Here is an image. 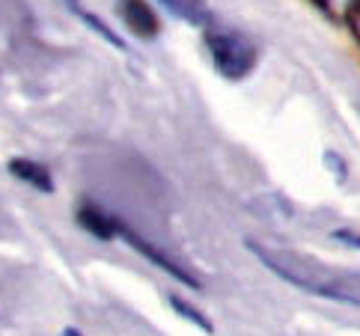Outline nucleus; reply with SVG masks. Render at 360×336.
<instances>
[{
	"instance_id": "nucleus-1",
	"label": "nucleus",
	"mask_w": 360,
	"mask_h": 336,
	"mask_svg": "<svg viewBox=\"0 0 360 336\" xmlns=\"http://www.w3.org/2000/svg\"><path fill=\"white\" fill-rule=\"evenodd\" d=\"M248 250L265 268H271L277 277L292 283V286L307 289L313 295H321V298H330V301H345V304L360 306V280L342 277V274H330V271H319L313 265H307L304 259H298V256L268 250V247H262V244H256V241H248Z\"/></svg>"
},
{
	"instance_id": "nucleus-2",
	"label": "nucleus",
	"mask_w": 360,
	"mask_h": 336,
	"mask_svg": "<svg viewBox=\"0 0 360 336\" xmlns=\"http://www.w3.org/2000/svg\"><path fill=\"white\" fill-rule=\"evenodd\" d=\"M205 48H209L212 63L217 66V72H221L224 77H233V81L244 77L256 63L253 45L236 30L209 27L205 30Z\"/></svg>"
},
{
	"instance_id": "nucleus-3",
	"label": "nucleus",
	"mask_w": 360,
	"mask_h": 336,
	"mask_svg": "<svg viewBox=\"0 0 360 336\" xmlns=\"http://www.w3.org/2000/svg\"><path fill=\"white\" fill-rule=\"evenodd\" d=\"M120 235H122L128 244H131V247H134L137 253H143L152 265H158L161 271H167V274L176 277L179 283H185V286H191V289H200V283H197V277L191 274V271H185V268L179 265V262H173V259H170V256H167L164 250H158V247H155V244H149L146 238H140L134 229H128L125 224H120Z\"/></svg>"
},
{
	"instance_id": "nucleus-4",
	"label": "nucleus",
	"mask_w": 360,
	"mask_h": 336,
	"mask_svg": "<svg viewBox=\"0 0 360 336\" xmlns=\"http://www.w3.org/2000/svg\"><path fill=\"white\" fill-rule=\"evenodd\" d=\"M117 12L125 21V27L140 39H155L158 36V18L146 0H117Z\"/></svg>"
},
{
	"instance_id": "nucleus-5",
	"label": "nucleus",
	"mask_w": 360,
	"mask_h": 336,
	"mask_svg": "<svg viewBox=\"0 0 360 336\" xmlns=\"http://www.w3.org/2000/svg\"><path fill=\"white\" fill-rule=\"evenodd\" d=\"M78 224L86 232H93L96 238H101V241L120 235V221H117V217L108 214L105 209H98V205H93V202H84L78 209Z\"/></svg>"
},
{
	"instance_id": "nucleus-6",
	"label": "nucleus",
	"mask_w": 360,
	"mask_h": 336,
	"mask_svg": "<svg viewBox=\"0 0 360 336\" xmlns=\"http://www.w3.org/2000/svg\"><path fill=\"white\" fill-rule=\"evenodd\" d=\"M155 4H161L170 15L194 24V27H205V30L212 27V12L202 0H155Z\"/></svg>"
},
{
	"instance_id": "nucleus-7",
	"label": "nucleus",
	"mask_w": 360,
	"mask_h": 336,
	"mask_svg": "<svg viewBox=\"0 0 360 336\" xmlns=\"http://www.w3.org/2000/svg\"><path fill=\"white\" fill-rule=\"evenodd\" d=\"M9 173L18 176L21 182H27L30 188L45 190V193L54 188V182H51V173L45 170V167L36 164V161H27V158H12V161H9Z\"/></svg>"
},
{
	"instance_id": "nucleus-8",
	"label": "nucleus",
	"mask_w": 360,
	"mask_h": 336,
	"mask_svg": "<svg viewBox=\"0 0 360 336\" xmlns=\"http://www.w3.org/2000/svg\"><path fill=\"white\" fill-rule=\"evenodd\" d=\"M60 4H63V6H66L69 12H75V15H78V18H81V21L86 24V27H89V30H93V33H98L101 39H105V42H110L113 48H120V51H125V42H122V39H120L117 33H113V30H110V27H108V24H105V21H101V18H96V15H93V12H89V9H84V6H81V0H60Z\"/></svg>"
},
{
	"instance_id": "nucleus-9",
	"label": "nucleus",
	"mask_w": 360,
	"mask_h": 336,
	"mask_svg": "<svg viewBox=\"0 0 360 336\" xmlns=\"http://www.w3.org/2000/svg\"><path fill=\"white\" fill-rule=\"evenodd\" d=\"M313 4L333 21H349L352 12L360 6V0H313Z\"/></svg>"
},
{
	"instance_id": "nucleus-10",
	"label": "nucleus",
	"mask_w": 360,
	"mask_h": 336,
	"mask_svg": "<svg viewBox=\"0 0 360 336\" xmlns=\"http://www.w3.org/2000/svg\"><path fill=\"white\" fill-rule=\"evenodd\" d=\"M170 306L176 309V313L179 316H185L188 321H191V325H197V328H202L205 333H212L214 328H212V321L209 318H205L202 313H200V309H194V306H191L188 301H182V298H179V295H170Z\"/></svg>"
},
{
	"instance_id": "nucleus-11",
	"label": "nucleus",
	"mask_w": 360,
	"mask_h": 336,
	"mask_svg": "<svg viewBox=\"0 0 360 336\" xmlns=\"http://www.w3.org/2000/svg\"><path fill=\"white\" fill-rule=\"evenodd\" d=\"M349 27H352V33H354V39L360 42V6L352 12V18H349Z\"/></svg>"
},
{
	"instance_id": "nucleus-12",
	"label": "nucleus",
	"mask_w": 360,
	"mask_h": 336,
	"mask_svg": "<svg viewBox=\"0 0 360 336\" xmlns=\"http://www.w3.org/2000/svg\"><path fill=\"white\" fill-rule=\"evenodd\" d=\"M66 336H81V333H78V330H72V328H69V330H66Z\"/></svg>"
}]
</instances>
